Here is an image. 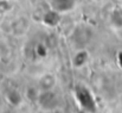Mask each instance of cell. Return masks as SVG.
I'll return each mask as SVG.
<instances>
[{"instance_id": "52a82bcc", "label": "cell", "mask_w": 122, "mask_h": 113, "mask_svg": "<svg viewBox=\"0 0 122 113\" xmlns=\"http://www.w3.org/2000/svg\"><path fill=\"white\" fill-rule=\"evenodd\" d=\"M110 22L116 28H122V10L117 8L114 10L110 14Z\"/></svg>"}, {"instance_id": "6da1fadb", "label": "cell", "mask_w": 122, "mask_h": 113, "mask_svg": "<svg viewBox=\"0 0 122 113\" xmlns=\"http://www.w3.org/2000/svg\"><path fill=\"white\" fill-rule=\"evenodd\" d=\"M75 99L80 105V108L89 113L97 112V104L92 93L84 86H77L75 89Z\"/></svg>"}, {"instance_id": "3957f363", "label": "cell", "mask_w": 122, "mask_h": 113, "mask_svg": "<svg viewBox=\"0 0 122 113\" xmlns=\"http://www.w3.org/2000/svg\"><path fill=\"white\" fill-rule=\"evenodd\" d=\"M61 22V13L55 11V10H50L47 12H45L41 17V23L49 28H55Z\"/></svg>"}, {"instance_id": "ba28073f", "label": "cell", "mask_w": 122, "mask_h": 113, "mask_svg": "<svg viewBox=\"0 0 122 113\" xmlns=\"http://www.w3.org/2000/svg\"><path fill=\"white\" fill-rule=\"evenodd\" d=\"M36 52L41 56V57H44V56H46L47 55V49L45 48V45L44 44H38L37 45V48H36Z\"/></svg>"}, {"instance_id": "7a4b0ae2", "label": "cell", "mask_w": 122, "mask_h": 113, "mask_svg": "<svg viewBox=\"0 0 122 113\" xmlns=\"http://www.w3.org/2000/svg\"><path fill=\"white\" fill-rule=\"evenodd\" d=\"M78 5V0H51L50 6L52 10L59 12L61 14L71 12Z\"/></svg>"}, {"instance_id": "8fae6325", "label": "cell", "mask_w": 122, "mask_h": 113, "mask_svg": "<svg viewBox=\"0 0 122 113\" xmlns=\"http://www.w3.org/2000/svg\"><path fill=\"white\" fill-rule=\"evenodd\" d=\"M94 1H96V2H101V1H103V0H94Z\"/></svg>"}, {"instance_id": "9c48e42d", "label": "cell", "mask_w": 122, "mask_h": 113, "mask_svg": "<svg viewBox=\"0 0 122 113\" xmlns=\"http://www.w3.org/2000/svg\"><path fill=\"white\" fill-rule=\"evenodd\" d=\"M46 113H59L57 110H50V111H47Z\"/></svg>"}, {"instance_id": "5b68a950", "label": "cell", "mask_w": 122, "mask_h": 113, "mask_svg": "<svg viewBox=\"0 0 122 113\" xmlns=\"http://www.w3.org/2000/svg\"><path fill=\"white\" fill-rule=\"evenodd\" d=\"M56 86V77L51 74L41 76L39 80V89L41 90H52L53 87Z\"/></svg>"}, {"instance_id": "8992f818", "label": "cell", "mask_w": 122, "mask_h": 113, "mask_svg": "<svg viewBox=\"0 0 122 113\" xmlns=\"http://www.w3.org/2000/svg\"><path fill=\"white\" fill-rule=\"evenodd\" d=\"M88 60H89V52H88L86 50L78 51V52L74 56V58H72L74 67H75V68H82L83 66L86 64Z\"/></svg>"}, {"instance_id": "277c9868", "label": "cell", "mask_w": 122, "mask_h": 113, "mask_svg": "<svg viewBox=\"0 0 122 113\" xmlns=\"http://www.w3.org/2000/svg\"><path fill=\"white\" fill-rule=\"evenodd\" d=\"M5 98H6L7 102H8L10 105L14 106V107H19V106L23 104V99H24L21 92L18 90L17 88H11V89L6 93Z\"/></svg>"}, {"instance_id": "30bf717a", "label": "cell", "mask_w": 122, "mask_h": 113, "mask_svg": "<svg viewBox=\"0 0 122 113\" xmlns=\"http://www.w3.org/2000/svg\"><path fill=\"white\" fill-rule=\"evenodd\" d=\"M77 113H89V112H86L85 110H82V108H80V111H78Z\"/></svg>"}]
</instances>
